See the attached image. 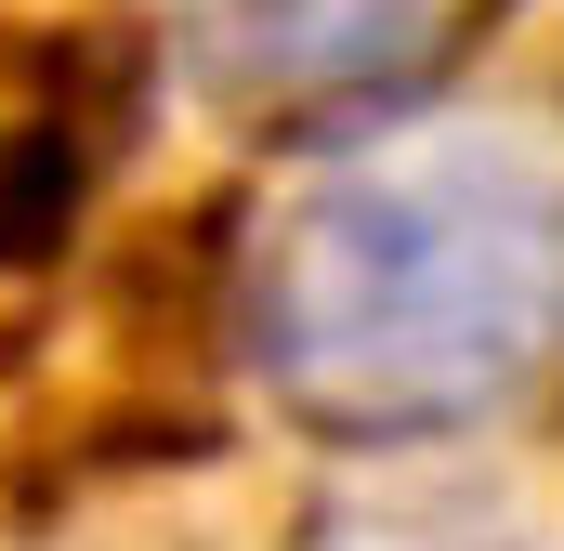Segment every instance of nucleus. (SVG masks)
<instances>
[{"label":"nucleus","mask_w":564,"mask_h":551,"mask_svg":"<svg viewBox=\"0 0 564 551\" xmlns=\"http://www.w3.org/2000/svg\"><path fill=\"white\" fill-rule=\"evenodd\" d=\"M237 355L302 433L421 446L564 368V132L408 106L302 171L250 263Z\"/></svg>","instance_id":"nucleus-1"},{"label":"nucleus","mask_w":564,"mask_h":551,"mask_svg":"<svg viewBox=\"0 0 564 551\" xmlns=\"http://www.w3.org/2000/svg\"><path fill=\"white\" fill-rule=\"evenodd\" d=\"M499 0H171L184 79L237 132H368L433 106Z\"/></svg>","instance_id":"nucleus-2"}]
</instances>
